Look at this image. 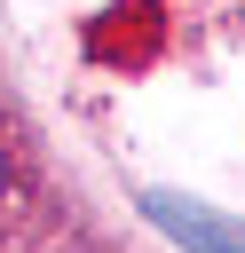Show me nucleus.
I'll return each instance as SVG.
<instances>
[{"label":"nucleus","instance_id":"obj_1","mask_svg":"<svg viewBox=\"0 0 245 253\" xmlns=\"http://www.w3.org/2000/svg\"><path fill=\"white\" fill-rule=\"evenodd\" d=\"M158 40H166V8H158V0H119L103 24H87V47H95L111 71H142V63L158 55Z\"/></svg>","mask_w":245,"mask_h":253},{"label":"nucleus","instance_id":"obj_2","mask_svg":"<svg viewBox=\"0 0 245 253\" xmlns=\"http://www.w3.org/2000/svg\"><path fill=\"white\" fill-rule=\"evenodd\" d=\"M142 213H150L174 245H190V253H245V221H221V213H205V206H190V198H174V190H150Z\"/></svg>","mask_w":245,"mask_h":253},{"label":"nucleus","instance_id":"obj_3","mask_svg":"<svg viewBox=\"0 0 245 253\" xmlns=\"http://www.w3.org/2000/svg\"><path fill=\"white\" fill-rule=\"evenodd\" d=\"M0 190H8V158H0Z\"/></svg>","mask_w":245,"mask_h":253}]
</instances>
